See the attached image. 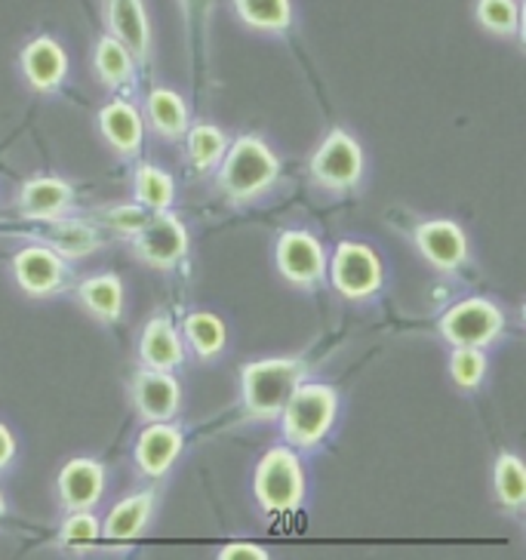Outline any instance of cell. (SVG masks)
<instances>
[{"label": "cell", "instance_id": "obj_18", "mask_svg": "<svg viewBox=\"0 0 526 560\" xmlns=\"http://www.w3.org/2000/svg\"><path fill=\"white\" fill-rule=\"evenodd\" d=\"M100 130L105 142L117 154H136L142 149V136H145V120L136 112V105L124 100L108 102L100 112Z\"/></svg>", "mask_w": 526, "mask_h": 560}, {"label": "cell", "instance_id": "obj_31", "mask_svg": "<svg viewBox=\"0 0 526 560\" xmlns=\"http://www.w3.org/2000/svg\"><path fill=\"white\" fill-rule=\"evenodd\" d=\"M102 539V524L96 521V514L86 511H68L59 542L66 545L68 551H90L93 545Z\"/></svg>", "mask_w": 526, "mask_h": 560}, {"label": "cell", "instance_id": "obj_22", "mask_svg": "<svg viewBox=\"0 0 526 560\" xmlns=\"http://www.w3.org/2000/svg\"><path fill=\"white\" fill-rule=\"evenodd\" d=\"M145 117H149L151 130L161 132L164 139H179L188 130V108L179 93L154 86L145 102Z\"/></svg>", "mask_w": 526, "mask_h": 560}, {"label": "cell", "instance_id": "obj_20", "mask_svg": "<svg viewBox=\"0 0 526 560\" xmlns=\"http://www.w3.org/2000/svg\"><path fill=\"white\" fill-rule=\"evenodd\" d=\"M151 511H154V493H151V490L127 495V499H124L120 505H115V511L105 517V524H102V539H105V542H132L151 521Z\"/></svg>", "mask_w": 526, "mask_h": 560}, {"label": "cell", "instance_id": "obj_9", "mask_svg": "<svg viewBox=\"0 0 526 560\" xmlns=\"http://www.w3.org/2000/svg\"><path fill=\"white\" fill-rule=\"evenodd\" d=\"M13 278L28 296L47 299L56 296L59 290H66L68 265L52 247L32 244V247L19 249L13 256Z\"/></svg>", "mask_w": 526, "mask_h": 560}, {"label": "cell", "instance_id": "obj_3", "mask_svg": "<svg viewBox=\"0 0 526 560\" xmlns=\"http://www.w3.org/2000/svg\"><path fill=\"white\" fill-rule=\"evenodd\" d=\"M305 380V366L296 358H268L253 361L241 370V388L249 416L256 419H278L283 404L296 392L299 382Z\"/></svg>", "mask_w": 526, "mask_h": 560}, {"label": "cell", "instance_id": "obj_23", "mask_svg": "<svg viewBox=\"0 0 526 560\" xmlns=\"http://www.w3.org/2000/svg\"><path fill=\"white\" fill-rule=\"evenodd\" d=\"M44 237L50 241V247L59 256H86V253H93L96 244H100L93 225H86L81 219H66V215L50 219L47 229H44Z\"/></svg>", "mask_w": 526, "mask_h": 560}, {"label": "cell", "instance_id": "obj_16", "mask_svg": "<svg viewBox=\"0 0 526 560\" xmlns=\"http://www.w3.org/2000/svg\"><path fill=\"white\" fill-rule=\"evenodd\" d=\"M74 203V191L66 179L56 176H40V179H28L19 191V207L22 213L34 219V222H50L66 215Z\"/></svg>", "mask_w": 526, "mask_h": 560}, {"label": "cell", "instance_id": "obj_21", "mask_svg": "<svg viewBox=\"0 0 526 560\" xmlns=\"http://www.w3.org/2000/svg\"><path fill=\"white\" fill-rule=\"evenodd\" d=\"M78 296L86 312L102 324H115L124 314V283L117 275H93L78 287Z\"/></svg>", "mask_w": 526, "mask_h": 560}, {"label": "cell", "instance_id": "obj_17", "mask_svg": "<svg viewBox=\"0 0 526 560\" xmlns=\"http://www.w3.org/2000/svg\"><path fill=\"white\" fill-rule=\"evenodd\" d=\"M139 358L149 370H179L185 363V346H182V336L176 327L166 320V317H154L145 324L142 339H139Z\"/></svg>", "mask_w": 526, "mask_h": 560}, {"label": "cell", "instance_id": "obj_25", "mask_svg": "<svg viewBox=\"0 0 526 560\" xmlns=\"http://www.w3.org/2000/svg\"><path fill=\"white\" fill-rule=\"evenodd\" d=\"M136 200L151 210V213H161V210H170L173 200H176V185H173V176L154 164H142L136 170Z\"/></svg>", "mask_w": 526, "mask_h": 560}, {"label": "cell", "instance_id": "obj_26", "mask_svg": "<svg viewBox=\"0 0 526 560\" xmlns=\"http://www.w3.org/2000/svg\"><path fill=\"white\" fill-rule=\"evenodd\" d=\"M93 66L105 86H124L132 81V52L117 40L115 34H105L96 44Z\"/></svg>", "mask_w": 526, "mask_h": 560}, {"label": "cell", "instance_id": "obj_4", "mask_svg": "<svg viewBox=\"0 0 526 560\" xmlns=\"http://www.w3.org/2000/svg\"><path fill=\"white\" fill-rule=\"evenodd\" d=\"M305 495V475L302 459L293 446H274L268 450L259 468H256V499L268 514H287L302 502Z\"/></svg>", "mask_w": 526, "mask_h": 560}, {"label": "cell", "instance_id": "obj_33", "mask_svg": "<svg viewBox=\"0 0 526 560\" xmlns=\"http://www.w3.org/2000/svg\"><path fill=\"white\" fill-rule=\"evenodd\" d=\"M151 210H145L142 203L139 207H132V203H127V207H117V210H112V213L105 215V222L112 225L115 231H120V234H136V231L142 229L145 222H149Z\"/></svg>", "mask_w": 526, "mask_h": 560}, {"label": "cell", "instance_id": "obj_10", "mask_svg": "<svg viewBox=\"0 0 526 560\" xmlns=\"http://www.w3.org/2000/svg\"><path fill=\"white\" fill-rule=\"evenodd\" d=\"M278 268L296 287H314L327 278V253L308 231H283L278 237Z\"/></svg>", "mask_w": 526, "mask_h": 560}, {"label": "cell", "instance_id": "obj_29", "mask_svg": "<svg viewBox=\"0 0 526 560\" xmlns=\"http://www.w3.org/2000/svg\"><path fill=\"white\" fill-rule=\"evenodd\" d=\"M493 487L495 499L505 509H521L526 502V471L521 456L514 453H499L493 468Z\"/></svg>", "mask_w": 526, "mask_h": 560}, {"label": "cell", "instance_id": "obj_27", "mask_svg": "<svg viewBox=\"0 0 526 560\" xmlns=\"http://www.w3.org/2000/svg\"><path fill=\"white\" fill-rule=\"evenodd\" d=\"M234 10L256 32H287L293 22L290 0H234Z\"/></svg>", "mask_w": 526, "mask_h": 560}, {"label": "cell", "instance_id": "obj_6", "mask_svg": "<svg viewBox=\"0 0 526 560\" xmlns=\"http://www.w3.org/2000/svg\"><path fill=\"white\" fill-rule=\"evenodd\" d=\"M363 176V149L346 130H329L312 158V179L329 191L358 185Z\"/></svg>", "mask_w": 526, "mask_h": 560}, {"label": "cell", "instance_id": "obj_14", "mask_svg": "<svg viewBox=\"0 0 526 560\" xmlns=\"http://www.w3.org/2000/svg\"><path fill=\"white\" fill-rule=\"evenodd\" d=\"M22 74L32 83L37 93H50L68 74V56L66 50L52 40V37H34L32 44H25L22 50Z\"/></svg>", "mask_w": 526, "mask_h": 560}, {"label": "cell", "instance_id": "obj_5", "mask_svg": "<svg viewBox=\"0 0 526 560\" xmlns=\"http://www.w3.org/2000/svg\"><path fill=\"white\" fill-rule=\"evenodd\" d=\"M437 327L453 348H487L505 330V314L490 299H465L441 317Z\"/></svg>", "mask_w": 526, "mask_h": 560}, {"label": "cell", "instance_id": "obj_11", "mask_svg": "<svg viewBox=\"0 0 526 560\" xmlns=\"http://www.w3.org/2000/svg\"><path fill=\"white\" fill-rule=\"evenodd\" d=\"M416 247L437 271H456L468 259V237L449 219H431L416 229Z\"/></svg>", "mask_w": 526, "mask_h": 560}, {"label": "cell", "instance_id": "obj_15", "mask_svg": "<svg viewBox=\"0 0 526 560\" xmlns=\"http://www.w3.org/2000/svg\"><path fill=\"white\" fill-rule=\"evenodd\" d=\"M182 444H185V438H182V431L176 425L151 422L136 441V462L149 478H164L166 471L173 468V462L179 459Z\"/></svg>", "mask_w": 526, "mask_h": 560}, {"label": "cell", "instance_id": "obj_32", "mask_svg": "<svg viewBox=\"0 0 526 560\" xmlns=\"http://www.w3.org/2000/svg\"><path fill=\"white\" fill-rule=\"evenodd\" d=\"M449 376L465 392L480 388V382L487 376V354H483V348H456L453 358H449Z\"/></svg>", "mask_w": 526, "mask_h": 560}, {"label": "cell", "instance_id": "obj_8", "mask_svg": "<svg viewBox=\"0 0 526 560\" xmlns=\"http://www.w3.org/2000/svg\"><path fill=\"white\" fill-rule=\"evenodd\" d=\"M136 256L154 268H173L188 253V229L170 210L151 213L149 222L132 234Z\"/></svg>", "mask_w": 526, "mask_h": 560}, {"label": "cell", "instance_id": "obj_34", "mask_svg": "<svg viewBox=\"0 0 526 560\" xmlns=\"http://www.w3.org/2000/svg\"><path fill=\"white\" fill-rule=\"evenodd\" d=\"M219 560H268V551L256 542H229L219 551Z\"/></svg>", "mask_w": 526, "mask_h": 560}, {"label": "cell", "instance_id": "obj_35", "mask_svg": "<svg viewBox=\"0 0 526 560\" xmlns=\"http://www.w3.org/2000/svg\"><path fill=\"white\" fill-rule=\"evenodd\" d=\"M13 456H16V438L0 422V471L13 462Z\"/></svg>", "mask_w": 526, "mask_h": 560}, {"label": "cell", "instance_id": "obj_19", "mask_svg": "<svg viewBox=\"0 0 526 560\" xmlns=\"http://www.w3.org/2000/svg\"><path fill=\"white\" fill-rule=\"evenodd\" d=\"M108 25L117 40L139 59L151 50V28L142 0H108Z\"/></svg>", "mask_w": 526, "mask_h": 560}, {"label": "cell", "instance_id": "obj_1", "mask_svg": "<svg viewBox=\"0 0 526 560\" xmlns=\"http://www.w3.org/2000/svg\"><path fill=\"white\" fill-rule=\"evenodd\" d=\"M280 179V161L259 136H241L219 161V188L237 203L265 195Z\"/></svg>", "mask_w": 526, "mask_h": 560}, {"label": "cell", "instance_id": "obj_36", "mask_svg": "<svg viewBox=\"0 0 526 560\" xmlns=\"http://www.w3.org/2000/svg\"><path fill=\"white\" fill-rule=\"evenodd\" d=\"M3 509H7V505H3V493H0V517H3Z\"/></svg>", "mask_w": 526, "mask_h": 560}, {"label": "cell", "instance_id": "obj_13", "mask_svg": "<svg viewBox=\"0 0 526 560\" xmlns=\"http://www.w3.org/2000/svg\"><path fill=\"white\" fill-rule=\"evenodd\" d=\"M105 493V468L96 459H71L59 471V495L66 511H86L93 509Z\"/></svg>", "mask_w": 526, "mask_h": 560}, {"label": "cell", "instance_id": "obj_30", "mask_svg": "<svg viewBox=\"0 0 526 560\" xmlns=\"http://www.w3.org/2000/svg\"><path fill=\"white\" fill-rule=\"evenodd\" d=\"M477 19L490 34L511 37L521 28V3L517 0H477Z\"/></svg>", "mask_w": 526, "mask_h": 560}, {"label": "cell", "instance_id": "obj_7", "mask_svg": "<svg viewBox=\"0 0 526 560\" xmlns=\"http://www.w3.org/2000/svg\"><path fill=\"white\" fill-rule=\"evenodd\" d=\"M329 280L346 299H370L382 287V262L366 244L342 241L329 259Z\"/></svg>", "mask_w": 526, "mask_h": 560}, {"label": "cell", "instance_id": "obj_2", "mask_svg": "<svg viewBox=\"0 0 526 560\" xmlns=\"http://www.w3.org/2000/svg\"><path fill=\"white\" fill-rule=\"evenodd\" d=\"M339 397L329 385L320 382H299L296 392L280 410V425L287 444L296 450H312L317 446L336 422Z\"/></svg>", "mask_w": 526, "mask_h": 560}, {"label": "cell", "instance_id": "obj_12", "mask_svg": "<svg viewBox=\"0 0 526 560\" xmlns=\"http://www.w3.org/2000/svg\"><path fill=\"white\" fill-rule=\"evenodd\" d=\"M132 404L149 422H170L182 404V388L166 370H142L132 380Z\"/></svg>", "mask_w": 526, "mask_h": 560}, {"label": "cell", "instance_id": "obj_28", "mask_svg": "<svg viewBox=\"0 0 526 560\" xmlns=\"http://www.w3.org/2000/svg\"><path fill=\"white\" fill-rule=\"evenodd\" d=\"M185 142H188V158L200 173L215 170L219 161L225 158V151H229V136L213 124H198V127L185 130Z\"/></svg>", "mask_w": 526, "mask_h": 560}, {"label": "cell", "instance_id": "obj_24", "mask_svg": "<svg viewBox=\"0 0 526 560\" xmlns=\"http://www.w3.org/2000/svg\"><path fill=\"white\" fill-rule=\"evenodd\" d=\"M185 339L188 346L198 351V358L210 361L215 354H222V348L229 342V332H225V324L222 317H215L210 312H195L185 317Z\"/></svg>", "mask_w": 526, "mask_h": 560}]
</instances>
